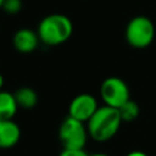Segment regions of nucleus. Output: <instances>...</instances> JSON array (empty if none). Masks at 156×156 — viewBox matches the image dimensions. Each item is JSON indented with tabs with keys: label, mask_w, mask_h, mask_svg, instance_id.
Segmentation results:
<instances>
[{
	"label": "nucleus",
	"mask_w": 156,
	"mask_h": 156,
	"mask_svg": "<svg viewBox=\"0 0 156 156\" xmlns=\"http://www.w3.org/2000/svg\"><path fill=\"white\" fill-rule=\"evenodd\" d=\"M118 111H119V115H121V118L123 122H132L138 118V116L140 113V107L135 101H133L130 99L124 105H122L118 108Z\"/></svg>",
	"instance_id": "nucleus-11"
},
{
	"label": "nucleus",
	"mask_w": 156,
	"mask_h": 156,
	"mask_svg": "<svg viewBox=\"0 0 156 156\" xmlns=\"http://www.w3.org/2000/svg\"><path fill=\"white\" fill-rule=\"evenodd\" d=\"M90 156H110V155L105 154V152H95V154H91Z\"/></svg>",
	"instance_id": "nucleus-15"
},
{
	"label": "nucleus",
	"mask_w": 156,
	"mask_h": 156,
	"mask_svg": "<svg viewBox=\"0 0 156 156\" xmlns=\"http://www.w3.org/2000/svg\"><path fill=\"white\" fill-rule=\"evenodd\" d=\"M15 98L18 107L23 110H30L38 104V94L33 88L29 87H22L16 90Z\"/></svg>",
	"instance_id": "nucleus-10"
},
{
	"label": "nucleus",
	"mask_w": 156,
	"mask_h": 156,
	"mask_svg": "<svg viewBox=\"0 0 156 156\" xmlns=\"http://www.w3.org/2000/svg\"><path fill=\"white\" fill-rule=\"evenodd\" d=\"M126 156H147V154H145L144 151H140V150H133V151L128 152Z\"/></svg>",
	"instance_id": "nucleus-14"
},
{
	"label": "nucleus",
	"mask_w": 156,
	"mask_h": 156,
	"mask_svg": "<svg viewBox=\"0 0 156 156\" xmlns=\"http://www.w3.org/2000/svg\"><path fill=\"white\" fill-rule=\"evenodd\" d=\"M21 128L13 119L0 121V149L7 150L18 144Z\"/></svg>",
	"instance_id": "nucleus-8"
},
{
	"label": "nucleus",
	"mask_w": 156,
	"mask_h": 156,
	"mask_svg": "<svg viewBox=\"0 0 156 156\" xmlns=\"http://www.w3.org/2000/svg\"><path fill=\"white\" fill-rule=\"evenodd\" d=\"M2 4H4V0H0V9H2Z\"/></svg>",
	"instance_id": "nucleus-17"
},
{
	"label": "nucleus",
	"mask_w": 156,
	"mask_h": 156,
	"mask_svg": "<svg viewBox=\"0 0 156 156\" xmlns=\"http://www.w3.org/2000/svg\"><path fill=\"white\" fill-rule=\"evenodd\" d=\"M2 87H4V77L0 73V90H2Z\"/></svg>",
	"instance_id": "nucleus-16"
},
{
	"label": "nucleus",
	"mask_w": 156,
	"mask_h": 156,
	"mask_svg": "<svg viewBox=\"0 0 156 156\" xmlns=\"http://www.w3.org/2000/svg\"><path fill=\"white\" fill-rule=\"evenodd\" d=\"M18 108L20 107L17 105L15 94L6 90H0V121L13 119Z\"/></svg>",
	"instance_id": "nucleus-9"
},
{
	"label": "nucleus",
	"mask_w": 156,
	"mask_h": 156,
	"mask_svg": "<svg viewBox=\"0 0 156 156\" xmlns=\"http://www.w3.org/2000/svg\"><path fill=\"white\" fill-rule=\"evenodd\" d=\"M122 118L117 108L110 106H99L93 117L87 122L89 136L99 143L112 139L119 130Z\"/></svg>",
	"instance_id": "nucleus-1"
},
{
	"label": "nucleus",
	"mask_w": 156,
	"mask_h": 156,
	"mask_svg": "<svg viewBox=\"0 0 156 156\" xmlns=\"http://www.w3.org/2000/svg\"><path fill=\"white\" fill-rule=\"evenodd\" d=\"M99 108V104L98 100L94 95L88 94V93H82L76 95L68 106V116L87 123L93 115L96 112V110Z\"/></svg>",
	"instance_id": "nucleus-6"
},
{
	"label": "nucleus",
	"mask_w": 156,
	"mask_h": 156,
	"mask_svg": "<svg viewBox=\"0 0 156 156\" xmlns=\"http://www.w3.org/2000/svg\"><path fill=\"white\" fill-rule=\"evenodd\" d=\"M2 10L9 15H16L22 10V0H4Z\"/></svg>",
	"instance_id": "nucleus-12"
},
{
	"label": "nucleus",
	"mask_w": 156,
	"mask_h": 156,
	"mask_svg": "<svg viewBox=\"0 0 156 156\" xmlns=\"http://www.w3.org/2000/svg\"><path fill=\"white\" fill-rule=\"evenodd\" d=\"M40 43L39 35L35 30L29 28H21L15 32L12 37V45L16 51L21 54H29L33 52Z\"/></svg>",
	"instance_id": "nucleus-7"
},
{
	"label": "nucleus",
	"mask_w": 156,
	"mask_h": 156,
	"mask_svg": "<svg viewBox=\"0 0 156 156\" xmlns=\"http://www.w3.org/2000/svg\"><path fill=\"white\" fill-rule=\"evenodd\" d=\"M155 38V27L150 18L145 16L133 17L126 27V40L135 49L147 48Z\"/></svg>",
	"instance_id": "nucleus-3"
},
{
	"label": "nucleus",
	"mask_w": 156,
	"mask_h": 156,
	"mask_svg": "<svg viewBox=\"0 0 156 156\" xmlns=\"http://www.w3.org/2000/svg\"><path fill=\"white\" fill-rule=\"evenodd\" d=\"M89 133L87 124L67 116L58 127V139L63 149H84Z\"/></svg>",
	"instance_id": "nucleus-4"
},
{
	"label": "nucleus",
	"mask_w": 156,
	"mask_h": 156,
	"mask_svg": "<svg viewBox=\"0 0 156 156\" xmlns=\"http://www.w3.org/2000/svg\"><path fill=\"white\" fill-rule=\"evenodd\" d=\"M58 156H90L84 149H63Z\"/></svg>",
	"instance_id": "nucleus-13"
},
{
	"label": "nucleus",
	"mask_w": 156,
	"mask_h": 156,
	"mask_svg": "<svg viewBox=\"0 0 156 156\" xmlns=\"http://www.w3.org/2000/svg\"><path fill=\"white\" fill-rule=\"evenodd\" d=\"M37 33L40 43L46 46H57L66 43L72 33V21L62 13H51L45 16L38 24Z\"/></svg>",
	"instance_id": "nucleus-2"
},
{
	"label": "nucleus",
	"mask_w": 156,
	"mask_h": 156,
	"mask_svg": "<svg viewBox=\"0 0 156 156\" xmlns=\"http://www.w3.org/2000/svg\"><path fill=\"white\" fill-rule=\"evenodd\" d=\"M100 96L104 105L119 108L130 100V91L127 83L119 77H107L100 87Z\"/></svg>",
	"instance_id": "nucleus-5"
}]
</instances>
